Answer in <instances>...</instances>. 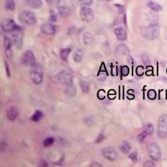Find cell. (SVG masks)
<instances>
[{
  "instance_id": "1",
  "label": "cell",
  "mask_w": 167,
  "mask_h": 167,
  "mask_svg": "<svg viewBox=\"0 0 167 167\" xmlns=\"http://www.w3.org/2000/svg\"><path fill=\"white\" fill-rule=\"evenodd\" d=\"M140 32L142 36L148 40H155L158 39L160 35V28L158 24L155 23L150 24L147 26H142Z\"/></svg>"
},
{
  "instance_id": "2",
  "label": "cell",
  "mask_w": 167,
  "mask_h": 167,
  "mask_svg": "<svg viewBox=\"0 0 167 167\" xmlns=\"http://www.w3.org/2000/svg\"><path fill=\"white\" fill-rule=\"evenodd\" d=\"M18 21L24 25L32 26L37 22V18L33 13L29 11H23L18 14Z\"/></svg>"
},
{
  "instance_id": "3",
  "label": "cell",
  "mask_w": 167,
  "mask_h": 167,
  "mask_svg": "<svg viewBox=\"0 0 167 167\" xmlns=\"http://www.w3.org/2000/svg\"><path fill=\"white\" fill-rule=\"evenodd\" d=\"M157 135L161 139L167 138V114H163L159 118Z\"/></svg>"
},
{
  "instance_id": "4",
  "label": "cell",
  "mask_w": 167,
  "mask_h": 167,
  "mask_svg": "<svg viewBox=\"0 0 167 167\" xmlns=\"http://www.w3.org/2000/svg\"><path fill=\"white\" fill-rule=\"evenodd\" d=\"M148 153L154 161H159L161 159V153L159 146L156 143H151L148 145Z\"/></svg>"
},
{
  "instance_id": "5",
  "label": "cell",
  "mask_w": 167,
  "mask_h": 167,
  "mask_svg": "<svg viewBox=\"0 0 167 167\" xmlns=\"http://www.w3.org/2000/svg\"><path fill=\"white\" fill-rule=\"evenodd\" d=\"M20 62L22 65L25 66H33L35 62V57L33 53L32 50H26L20 58Z\"/></svg>"
},
{
  "instance_id": "6",
  "label": "cell",
  "mask_w": 167,
  "mask_h": 167,
  "mask_svg": "<svg viewBox=\"0 0 167 167\" xmlns=\"http://www.w3.org/2000/svg\"><path fill=\"white\" fill-rule=\"evenodd\" d=\"M80 16L82 21L89 22L94 18V13L92 9L87 6H84L80 9Z\"/></svg>"
},
{
  "instance_id": "7",
  "label": "cell",
  "mask_w": 167,
  "mask_h": 167,
  "mask_svg": "<svg viewBox=\"0 0 167 167\" xmlns=\"http://www.w3.org/2000/svg\"><path fill=\"white\" fill-rule=\"evenodd\" d=\"M58 78L61 84L65 85H71L73 83V77L71 74L67 71H62L58 75Z\"/></svg>"
},
{
  "instance_id": "8",
  "label": "cell",
  "mask_w": 167,
  "mask_h": 167,
  "mask_svg": "<svg viewBox=\"0 0 167 167\" xmlns=\"http://www.w3.org/2000/svg\"><path fill=\"white\" fill-rule=\"evenodd\" d=\"M2 29L4 32L10 33L14 32L18 30L19 28L14 21L11 19H7L3 21L2 23Z\"/></svg>"
},
{
  "instance_id": "9",
  "label": "cell",
  "mask_w": 167,
  "mask_h": 167,
  "mask_svg": "<svg viewBox=\"0 0 167 167\" xmlns=\"http://www.w3.org/2000/svg\"><path fill=\"white\" fill-rule=\"evenodd\" d=\"M102 153L105 159H107V160L110 161H115L118 157V154L117 152H116V151L112 148V147L110 146L104 148L103 149Z\"/></svg>"
},
{
  "instance_id": "10",
  "label": "cell",
  "mask_w": 167,
  "mask_h": 167,
  "mask_svg": "<svg viewBox=\"0 0 167 167\" xmlns=\"http://www.w3.org/2000/svg\"><path fill=\"white\" fill-rule=\"evenodd\" d=\"M4 48H5V53H6V57L9 59H12L13 58V43L11 39H10L8 37H5L4 38Z\"/></svg>"
},
{
  "instance_id": "11",
  "label": "cell",
  "mask_w": 167,
  "mask_h": 167,
  "mask_svg": "<svg viewBox=\"0 0 167 167\" xmlns=\"http://www.w3.org/2000/svg\"><path fill=\"white\" fill-rule=\"evenodd\" d=\"M18 30L14 31L13 34V39L14 46L17 49H20L22 48L23 45V34Z\"/></svg>"
},
{
  "instance_id": "12",
  "label": "cell",
  "mask_w": 167,
  "mask_h": 167,
  "mask_svg": "<svg viewBox=\"0 0 167 167\" xmlns=\"http://www.w3.org/2000/svg\"><path fill=\"white\" fill-rule=\"evenodd\" d=\"M19 115V110L17 106L12 105L7 110L6 117L9 121H13L16 120Z\"/></svg>"
},
{
  "instance_id": "13",
  "label": "cell",
  "mask_w": 167,
  "mask_h": 167,
  "mask_svg": "<svg viewBox=\"0 0 167 167\" xmlns=\"http://www.w3.org/2000/svg\"><path fill=\"white\" fill-rule=\"evenodd\" d=\"M30 79L35 85H40L43 82V75L39 70H32L30 72Z\"/></svg>"
},
{
  "instance_id": "14",
  "label": "cell",
  "mask_w": 167,
  "mask_h": 167,
  "mask_svg": "<svg viewBox=\"0 0 167 167\" xmlns=\"http://www.w3.org/2000/svg\"><path fill=\"white\" fill-rule=\"evenodd\" d=\"M129 53V49L125 44H120L115 50V54L118 58H121Z\"/></svg>"
},
{
  "instance_id": "15",
  "label": "cell",
  "mask_w": 167,
  "mask_h": 167,
  "mask_svg": "<svg viewBox=\"0 0 167 167\" xmlns=\"http://www.w3.org/2000/svg\"><path fill=\"white\" fill-rule=\"evenodd\" d=\"M114 34L119 41H125L127 38V34L125 29L123 27H117L114 30Z\"/></svg>"
},
{
  "instance_id": "16",
  "label": "cell",
  "mask_w": 167,
  "mask_h": 167,
  "mask_svg": "<svg viewBox=\"0 0 167 167\" xmlns=\"http://www.w3.org/2000/svg\"><path fill=\"white\" fill-rule=\"evenodd\" d=\"M41 31L46 35H52L55 33V27L51 24H44L41 26Z\"/></svg>"
},
{
  "instance_id": "17",
  "label": "cell",
  "mask_w": 167,
  "mask_h": 167,
  "mask_svg": "<svg viewBox=\"0 0 167 167\" xmlns=\"http://www.w3.org/2000/svg\"><path fill=\"white\" fill-rule=\"evenodd\" d=\"M77 88L73 84L67 85V87L65 89V93L69 97H74L77 94Z\"/></svg>"
},
{
  "instance_id": "18",
  "label": "cell",
  "mask_w": 167,
  "mask_h": 167,
  "mask_svg": "<svg viewBox=\"0 0 167 167\" xmlns=\"http://www.w3.org/2000/svg\"><path fill=\"white\" fill-rule=\"evenodd\" d=\"M73 60L75 62L79 63L82 62L84 57V53L82 49H77L73 53Z\"/></svg>"
},
{
  "instance_id": "19",
  "label": "cell",
  "mask_w": 167,
  "mask_h": 167,
  "mask_svg": "<svg viewBox=\"0 0 167 167\" xmlns=\"http://www.w3.org/2000/svg\"><path fill=\"white\" fill-rule=\"evenodd\" d=\"M27 6L32 9H38L42 6V0H26Z\"/></svg>"
},
{
  "instance_id": "20",
  "label": "cell",
  "mask_w": 167,
  "mask_h": 167,
  "mask_svg": "<svg viewBox=\"0 0 167 167\" xmlns=\"http://www.w3.org/2000/svg\"><path fill=\"white\" fill-rule=\"evenodd\" d=\"M83 42L85 45H90L94 42L93 35L89 32H85L83 35Z\"/></svg>"
},
{
  "instance_id": "21",
  "label": "cell",
  "mask_w": 167,
  "mask_h": 167,
  "mask_svg": "<svg viewBox=\"0 0 167 167\" xmlns=\"http://www.w3.org/2000/svg\"><path fill=\"white\" fill-rule=\"evenodd\" d=\"M120 149L123 153H127L131 149V145L127 141H123L120 145Z\"/></svg>"
},
{
  "instance_id": "22",
  "label": "cell",
  "mask_w": 167,
  "mask_h": 167,
  "mask_svg": "<svg viewBox=\"0 0 167 167\" xmlns=\"http://www.w3.org/2000/svg\"><path fill=\"white\" fill-rule=\"evenodd\" d=\"M148 4V6L152 10V11H155V12H159V11H161L162 9H163V8H162L161 6L158 3H157L155 2H154L152 1H149L147 3Z\"/></svg>"
},
{
  "instance_id": "23",
  "label": "cell",
  "mask_w": 167,
  "mask_h": 167,
  "mask_svg": "<svg viewBox=\"0 0 167 167\" xmlns=\"http://www.w3.org/2000/svg\"><path fill=\"white\" fill-rule=\"evenodd\" d=\"M71 52V49L69 48H67V49H63L61 50L60 51V58L62 59L63 61H67L69 54Z\"/></svg>"
},
{
  "instance_id": "24",
  "label": "cell",
  "mask_w": 167,
  "mask_h": 167,
  "mask_svg": "<svg viewBox=\"0 0 167 167\" xmlns=\"http://www.w3.org/2000/svg\"><path fill=\"white\" fill-rule=\"evenodd\" d=\"M58 11H59V16L62 17H64V18L69 17L70 15V9L65 6L59 7Z\"/></svg>"
},
{
  "instance_id": "25",
  "label": "cell",
  "mask_w": 167,
  "mask_h": 167,
  "mask_svg": "<svg viewBox=\"0 0 167 167\" xmlns=\"http://www.w3.org/2000/svg\"><path fill=\"white\" fill-rule=\"evenodd\" d=\"M80 86L81 90L84 93H88L90 90V84L89 82H86V81L82 80L80 82Z\"/></svg>"
},
{
  "instance_id": "26",
  "label": "cell",
  "mask_w": 167,
  "mask_h": 167,
  "mask_svg": "<svg viewBox=\"0 0 167 167\" xmlns=\"http://www.w3.org/2000/svg\"><path fill=\"white\" fill-rule=\"evenodd\" d=\"M43 117V113L40 110H36L35 113L32 115L31 119L33 122H39V121Z\"/></svg>"
},
{
  "instance_id": "27",
  "label": "cell",
  "mask_w": 167,
  "mask_h": 167,
  "mask_svg": "<svg viewBox=\"0 0 167 167\" xmlns=\"http://www.w3.org/2000/svg\"><path fill=\"white\" fill-rule=\"evenodd\" d=\"M6 8L10 11H13L15 9V3L14 0H7L6 2Z\"/></svg>"
},
{
  "instance_id": "28",
  "label": "cell",
  "mask_w": 167,
  "mask_h": 167,
  "mask_svg": "<svg viewBox=\"0 0 167 167\" xmlns=\"http://www.w3.org/2000/svg\"><path fill=\"white\" fill-rule=\"evenodd\" d=\"M54 141H55L54 138L48 137V138H46L45 140H44L43 144L44 147H46V148H47V147L52 145L54 143Z\"/></svg>"
},
{
  "instance_id": "29",
  "label": "cell",
  "mask_w": 167,
  "mask_h": 167,
  "mask_svg": "<svg viewBox=\"0 0 167 167\" xmlns=\"http://www.w3.org/2000/svg\"><path fill=\"white\" fill-rule=\"evenodd\" d=\"M146 133L147 134L148 136H150L152 134L154 133V128L153 125L151 124H148L147 125H146L145 126V129L144 130Z\"/></svg>"
},
{
  "instance_id": "30",
  "label": "cell",
  "mask_w": 167,
  "mask_h": 167,
  "mask_svg": "<svg viewBox=\"0 0 167 167\" xmlns=\"http://www.w3.org/2000/svg\"><path fill=\"white\" fill-rule=\"evenodd\" d=\"M157 97V93L155 92V90L154 89H151L148 92V98L150 100H155Z\"/></svg>"
},
{
  "instance_id": "31",
  "label": "cell",
  "mask_w": 167,
  "mask_h": 167,
  "mask_svg": "<svg viewBox=\"0 0 167 167\" xmlns=\"http://www.w3.org/2000/svg\"><path fill=\"white\" fill-rule=\"evenodd\" d=\"M121 73L123 76H127L129 74V68L127 66H123L121 68Z\"/></svg>"
},
{
  "instance_id": "32",
  "label": "cell",
  "mask_w": 167,
  "mask_h": 167,
  "mask_svg": "<svg viewBox=\"0 0 167 167\" xmlns=\"http://www.w3.org/2000/svg\"><path fill=\"white\" fill-rule=\"evenodd\" d=\"M146 136H148L147 134L146 133V132L144 130H143L142 132L140 133L139 135H138V140L140 141V142H142V141L145 140V138H146Z\"/></svg>"
},
{
  "instance_id": "33",
  "label": "cell",
  "mask_w": 167,
  "mask_h": 167,
  "mask_svg": "<svg viewBox=\"0 0 167 167\" xmlns=\"http://www.w3.org/2000/svg\"><path fill=\"white\" fill-rule=\"evenodd\" d=\"M136 74L139 76H142L144 74V68L141 66H139L136 69Z\"/></svg>"
},
{
  "instance_id": "34",
  "label": "cell",
  "mask_w": 167,
  "mask_h": 167,
  "mask_svg": "<svg viewBox=\"0 0 167 167\" xmlns=\"http://www.w3.org/2000/svg\"><path fill=\"white\" fill-rule=\"evenodd\" d=\"M97 97L100 100H104L105 98V91L103 89L99 90L97 93Z\"/></svg>"
},
{
  "instance_id": "35",
  "label": "cell",
  "mask_w": 167,
  "mask_h": 167,
  "mask_svg": "<svg viewBox=\"0 0 167 167\" xmlns=\"http://www.w3.org/2000/svg\"><path fill=\"white\" fill-rule=\"evenodd\" d=\"M142 59L143 62L146 64V65H148L150 64V59H149V57L148 56V54H144L142 55Z\"/></svg>"
},
{
  "instance_id": "36",
  "label": "cell",
  "mask_w": 167,
  "mask_h": 167,
  "mask_svg": "<svg viewBox=\"0 0 167 167\" xmlns=\"http://www.w3.org/2000/svg\"><path fill=\"white\" fill-rule=\"evenodd\" d=\"M129 157L130 159L132 160L133 162H136V161H137L138 155H137V153H136V152H133L132 153H131Z\"/></svg>"
},
{
  "instance_id": "37",
  "label": "cell",
  "mask_w": 167,
  "mask_h": 167,
  "mask_svg": "<svg viewBox=\"0 0 167 167\" xmlns=\"http://www.w3.org/2000/svg\"><path fill=\"white\" fill-rule=\"evenodd\" d=\"M78 2L81 3L84 5V6H90L91 4L92 3L93 0H78Z\"/></svg>"
},
{
  "instance_id": "38",
  "label": "cell",
  "mask_w": 167,
  "mask_h": 167,
  "mask_svg": "<svg viewBox=\"0 0 167 167\" xmlns=\"http://www.w3.org/2000/svg\"><path fill=\"white\" fill-rule=\"evenodd\" d=\"M155 163H154L153 161H146L145 163H144L143 165V166L144 167H154L155 166Z\"/></svg>"
},
{
  "instance_id": "39",
  "label": "cell",
  "mask_w": 167,
  "mask_h": 167,
  "mask_svg": "<svg viewBox=\"0 0 167 167\" xmlns=\"http://www.w3.org/2000/svg\"><path fill=\"white\" fill-rule=\"evenodd\" d=\"M108 97L110 99H114L116 98V92L114 90H110L108 93Z\"/></svg>"
},
{
  "instance_id": "40",
  "label": "cell",
  "mask_w": 167,
  "mask_h": 167,
  "mask_svg": "<svg viewBox=\"0 0 167 167\" xmlns=\"http://www.w3.org/2000/svg\"><path fill=\"white\" fill-rule=\"evenodd\" d=\"M104 138V136L103 134H100L98 136H97V139H96L95 140V142L98 144V143H101V141H102Z\"/></svg>"
},
{
  "instance_id": "41",
  "label": "cell",
  "mask_w": 167,
  "mask_h": 167,
  "mask_svg": "<svg viewBox=\"0 0 167 167\" xmlns=\"http://www.w3.org/2000/svg\"><path fill=\"white\" fill-rule=\"evenodd\" d=\"M5 66H6V74L8 78H10L11 76V71L9 70V66L8 65V63L7 62H5Z\"/></svg>"
},
{
  "instance_id": "42",
  "label": "cell",
  "mask_w": 167,
  "mask_h": 167,
  "mask_svg": "<svg viewBox=\"0 0 167 167\" xmlns=\"http://www.w3.org/2000/svg\"><path fill=\"white\" fill-rule=\"evenodd\" d=\"M89 166H92V167H101V166H103V165L101 164H100L99 163H98V162H93V163H91Z\"/></svg>"
},
{
  "instance_id": "43",
  "label": "cell",
  "mask_w": 167,
  "mask_h": 167,
  "mask_svg": "<svg viewBox=\"0 0 167 167\" xmlns=\"http://www.w3.org/2000/svg\"><path fill=\"white\" fill-rule=\"evenodd\" d=\"M47 1L52 5H58L60 2V0H47Z\"/></svg>"
},
{
  "instance_id": "44",
  "label": "cell",
  "mask_w": 167,
  "mask_h": 167,
  "mask_svg": "<svg viewBox=\"0 0 167 167\" xmlns=\"http://www.w3.org/2000/svg\"><path fill=\"white\" fill-rule=\"evenodd\" d=\"M127 60H128L129 63H130L131 64H133L134 63V60H133V58L132 57H128Z\"/></svg>"
},
{
  "instance_id": "45",
  "label": "cell",
  "mask_w": 167,
  "mask_h": 167,
  "mask_svg": "<svg viewBox=\"0 0 167 167\" xmlns=\"http://www.w3.org/2000/svg\"><path fill=\"white\" fill-rule=\"evenodd\" d=\"M107 2H110V1H112V0H107Z\"/></svg>"
}]
</instances>
